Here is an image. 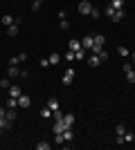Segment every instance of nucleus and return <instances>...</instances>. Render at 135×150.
Segmentation results:
<instances>
[{"instance_id": "2eb2a0df", "label": "nucleus", "mask_w": 135, "mask_h": 150, "mask_svg": "<svg viewBox=\"0 0 135 150\" xmlns=\"http://www.w3.org/2000/svg\"><path fill=\"white\" fill-rule=\"evenodd\" d=\"M2 25H7V27L14 25V16L11 13H5V16H2Z\"/></svg>"}, {"instance_id": "f03ea898", "label": "nucleus", "mask_w": 135, "mask_h": 150, "mask_svg": "<svg viewBox=\"0 0 135 150\" xmlns=\"http://www.w3.org/2000/svg\"><path fill=\"white\" fill-rule=\"evenodd\" d=\"M90 11H92L90 0H81V2H79V13H81V16H90Z\"/></svg>"}, {"instance_id": "e433bc0d", "label": "nucleus", "mask_w": 135, "mask_h": 150, "mask_svg": "<svg viewBox=\"0 0 135 150\" xmlns=\"http://www.w3.org/2000/svg\"><path fill=\"white\" fill-rule=\"evenodd\" d=\"M0 134H2V128H0Z\"/></svg>"}, {"instance_id": "7ed1b4c3", "label": "nucleus", "mask_w": 135, "mask_h": 150, "mask_svg": "<svg viewBox=\"0 0 135 150\" xmlns=\"http://www.w3.org/2000/svg\"><path fill=\"white\" fill-rule=\"evenodd\" d=\"M74 72H77V69H72V67H68V69H65L63 79H61V81H63V85H70V83L74 81Z\"/></svg>"}, {"instance_id": "dca6fc26", "label": "nucleus", "mask_w": 135, "mask_h": 150, "mask_svg": "<svg viewBox=\"0 0 135 150\" xmlns=\"http://www.w3.org/2000/svg\"><path fill=\"white\" fill-rule=\"evenodd\" d=\"M86 52H88V50H84V47H81L79 52H74V61H84V58H86Z\"/></svg>"}, {"instance_id": "423d86ee", "label": "nucleus", "mask_w": 135, "mask_h": 150, "mask_svg": "<svg viewBox=\"0 0 135 150\" xmlns=\"http://www.w3.org/2000/svg\"><path fill=\"white\" fill-rule=\"evenodd\" d=\"M81 45H84V50H92V45H95V36H86L84 40H81Z\"/></svg>"}, {"instance_id": "9b49d317", "label": "nucleus", "mask_w": 135, "mask_h": 150, "mask_svg": "<svg viewBox=\"0 0 135 150\" xmlns=\"http://www.w3.org/2000/svg\"><path fill=\"white\" fill-rule=\"evenodd\" d=\"M63 123L68 125V128H72V125H74V114H72V112L63 114Z\"/></svg>"}, {"instance_id": "72a5a7b5", "label": "nucleus", "mask_w": 135, "mask_h": 150, "mask_svg": "<svg viewBox=\"0 0 135 150\" xmlns=\"http://www.w3.org/2000/svg\"><path fill=\"white\" fill-rule=\"evenodd\" d=\"M50 65V58H41V67H47Z\"/></svg>"}, {"instance_id": "4468645a", "label": "nucleus", "mask_w": 135, "mask_h": 150, "mask_svg": "<svg viewBox=\"0 0 135 150\" xmlns=\"http://www.w3.org/2000/svg\"><path fill=\"white\" fill-rule=\"evenodd\" d=\"M16 34H18V25L14 23V25H9V27H7V36H16Z\"/></svg>"}, {"instance_id": "5701e85b", "label": "nucleus", "mask_w": 135, "mask_h": 150, "mask_svg": "<svg viewBox=\"0 0 135 150\" xmlns=\"http://www.w3.org/2000/svg\"><path fill=\"white\" fill-rule=\"evenodd\" d=\"M104 13H106L108 18H113V16H115V9H113V7H110V5H106V9H104Z\"/></svg>"}, {"instance_id": "c756f323", "label": "nucleus", "mask_w": 135, "mask_h": 150, "mask_svg": "<svg viewBox=\"0 0 135 150\" xmlns=\"http://www.w3.org/2000/svg\"><path fill=\"white\" fill-rule=\"evenodd\" d=\"M9 85H11L9 79H0V88H7V90H9Z\"/></svg>"}, {"instance_id": "aec40b11", "label": "nucleus", "mask_w": 135, "mask_h": 150, "mask_svg": "<svg viewBox=\"0 0 135 150\" xmlns=\"http://www.w3.org/2000/svg\"><path fill=\"white\" fill-rule=\"evenodd\" d=\"M131 141H135V134L126 130V132H124V144H131Z\"/></svg>"}, {"instance_id": "c9c22d12", "label": "nucleus", "mask_w": 135, "mask_h": 150, "mask_svg": "<svg viewBox=\"0 0 135 150\" xmlns=\"http://www.w3.org/2000/svg\"><path fill=\"white\" fill-rule=\"evenodd\" d=\"M131 56H133V63H135V52H131Z\"/></svg>"}, {"instance_id": "0eeeda50", "label": "nucleus", "mask_w": 135, "mask_h": 150, "mask_svg": "<svg viewBox=\"0 0 135 150\" xmlns=\"http://www.w3.org/2000/svg\"><path fill=\"white\" fill-rule=\"evenodd\" d=\"M126 18V11H124V9H115V16H113V23H119V20H124Z\"/></svg>"}, {"instance_id": "1a4fd4ad", "label": "nucleus", "mask_w": 135, "mask_h": 150, "mask_svg": "<svg viewBox=\"0 0 135 150\" xmlns=\"http://www.w3.org/2000/svg\"><path fill=\"white\" fill-rule=\"evenodd\" d=\"M72 139H74V132H72V128H65V130H63V141H65V144H70Z\"/></svg>"}, {"instance_id": "4be33fe9", "label": "nucleus", "mask_w": 135, "mask_h": 150, "mask_svg": "<svg viewBox=\"0 0 135 150\" xmlns=\"http://www.w3.org/2000/svg\"><path fill=\"white\" fill-rule=\"evenodd\" d=\"M5 108H18V99H14V96H9V101H7Z\"/></svg>"}, {"instance_id": "b1692460", "label": "nucleus", "mask_w": 135, "mask_h": 150, "mask_svg": "<svg viewBox=\"0 0 135 150\" xmlns=\"http://www.w3.org/2000/svg\"><path fill=\"white\" fill-rule=\"evenodd\" d=\"M115 132L119 134V137H124V132H126V125H122V123H119V125H115Z\"/></svg>"}, {"instance_id": "cd10ccee", "label": "nucleus", "mask_w": 135, "mask_h": 150, "mask_svg": "<svg viewBox=\"0 0 135 150\" xmlns=\"http://www.w3.org/2000/svg\"><path fill=\"white\" fill-rule=\"evenodd\" d=\"M18 63H23V61H20V56H18V54L9 58V65H18Z\"/></svg>"}, {"instance_id": "9d476101", "label": "nucleus", "mask_w": 135, "mask_h": 150, "mask_svg": "<svg viewBox=\"0 0 135 150\" xmlns=\"http://www.w3.org/2000/svg\"><path fill=\"white\" fill-rule=\"evenodd\" d=\"M47 108H50L52 112H54V110H59V108H61V105H59V99H56V96H50V101H47Z\"/></svg>"}, {"instance_id": "a878e982", "label": "nucleus", "mask_w": 135, "mask_h": 150, "mask_svg": "<svg viewBox=\"0 0 135 150\" xmlns=\"http://www.w3.org/2000/svg\"><path fill=\"white\" fill-rule=\"evenodd\" d=\"M50 114H52L50 108H43V110H41V117H43V119H50Z\"/></svg>"}, {"instance_id": "393cba45", "label": "nucleus", "mask_w": 135, "mask_h": 150, "mask_svg": "<svg viewBox=\"0 0 135 150\" xmlns=\"http://www.w3.org/2000/svg\"><path fill=\"white\" fill-rule=\"evenodd\" d=\"M36 148H39V150H50V144H47V141H39Z\"/></svg>"}, {"instance_id": "ddd939ff", "label": "nucleus", "mask_w": 135, "mask_h": 150, "mask_svg": "<svg viewBox=\"0 0 135 150\" xmlns=\"http://www.w3.org/2000/svg\"><path fill=\"white\" fill-rule=\"evenodd\" d=\"M99 63H101V58L97 56V54H92V56L88 58V65H90V67H99Z\"/></svg>"}, {"instance_id": "412c9836", "label": "nucleus", "mask_w": 135, "mask_h": 150, "mask_svg": "<svg viewBox=\"0 0 135 150\" xmlns=\"http://www.w3.org/2000/svg\"><path fill=\"white\" fill-rule=\"evenodd\" d=\"M110 7L113 9H124V0H110Z\"/></svg>"}, {"instance_id": "2f4dec72", "label": "nucleus", "mask_w": 135, "mask_h": 150, "mask_svg": "<svg viewBox=\"0 0 135 150\" xmlns=\"http://www.w3.org/2000/svg\"><path fill=\"white\" fill-rule=\"evenodd\" d=\"M97 56L101 58V61H108V54H106V50H101V52H99V54H97Z\"/></svg>"}, {"instance_id": "39448f33", "label": "nucleus", "mask_w": 135, "mask_h": 150, "mask_svg": "<svg viewBox=\"0 0 135 150\" xmlns=\"http://www.w3.org/2000/svg\"><path fill=\"white\" fill-rule=\"evenodd\" d=\"M29 103H32V99H29L27 94H20V96H18V108H27Z\"/></svg>"}, {"instance_id": "6ab92c4d", "label": "nucleus", "mask_w": 135, "mask_h": 150, "mask_svg": "<svg viewBox=\"0 0 135 150\" xmlns=\"http://www.w3.org/2000/svg\"><path fill=\"white\" fill-rule=\"evenodd\" d=\"M5 117H7V119H9V121H16V108H9Z\"/></svg>"}, {"instance_id": "20e7f679", "label": "nucleus", "mask_w": 135, "mask_h": 150, "mask_svg": "<svg viewBox=\"0 0 135 150\" xmlns=\"http://www.w3.org/2000/svg\"><path fill=\"white\" fill-rule=\"evenodd\" d=\"M7 76H9V79H16V76H20L18 65H9V69H7Z\"/></svg>"}, {"instance_id": "f3484780", "label": "nucleus", "mask_w": 135, "mask_h": 150, "mask_svg": "<svg viewBox=\"0 0 135 150\" xmlns=\"http://www.w3.org/2000/svg\"><path fill=\"white\" fill-rule=\"evenodd\" d=\"M61 63V54H50V65H59Z\"/></svg>"}, {"instance_id": "f257e3e1", "label": "nucleus", "mask_w": 135, "mask_h": 150, "mask_svg": "<svg viewBox=\"0 0 135 150\" xmlns=\"http://www.w3.org/2000/svg\"><path fill=\"white\" fill-rule=\"evenodd\" d=\"M124 72H126V81L129 83H135V67H133V63H124Z\"/></svg>"}, {"instance_id": "bb28decb", "label": "nucleus", "mask_w": 135, "mask_h": 150, "mask_svg": "<svg viewBox=\"0 0 135 150\" xmlns=\"http://www.w3.org/2000/svg\"><path fill=\"white\" fill-rule=\"evenodd\" d=\"M41 5H43V0H34V2H32V11H39Z\"/></svg>"}, {"instance_id": "f8f14e48", "label": "nucleus", "mask_w": 135, "mask_h": 150, "mask_svg": "<svg viewBox=\"0 0 135 150\" xmlns=\"http://www.w3.org/2000/svg\"><path fill=\"white\" fill-rule=\"evenodd\" d=\"M68 47H70L72 52H79V50H81V47H84V45H81V40H74V38H72L70 43H68Z\"/></svg>"}, {"instance_id": "7c9ffc66", "label": "nucleus", "mask_w": 135, "mask_h": 150, "mask_svg": "<svg viewBox=\"0 0 135 150\" xmlns=\"http://www.w3.org/2000/svg\"><path fill=\"white\" fill-rule=\"evenodd\" d=\"M90 16H92V18H99V16H101V11H99V9H95V7H92V11H90Z\"/></svg>"}, {"instance_id": "6e6552de", "label": "nucleus", "mask_w": 135, "mask_h": 150, "mask_svg": "<svg viewBox=\"0 0 135 150\" xmlns=\"http://www.w3.org/2000/svg\"><path fill=\"white\" fill-rule=\"evenodd\" d=\"M20 94H23V90H20L18 85H9V96H14V99H18Z\"/></svg>"}, {"instance_id": "c85d7f7f", "label": "nucleus", "mask_w": 135, "mask_h": 150, "mask_svg": "<svg viewBox=\"0 0 135 150\" xmlns=\"http://www.w3.org/2000/svg\"><path fill=\"white\" fill-rule=\"evenodd\" d=\"M63 56H65V61L70 63V61H74V52H72V50H68V54H63Z\"/></svg>"}, {"instance_id": "473e14b6", "label": "nucleus", "mask_w": 135, "mask_h": 150, "mask_svg": "<svg viewBox=\"0 0 135 150\" xmlns=\"http://www.w3.org/2000/svg\"><path fill=\"white\" fill-rule=\"evenodd\" d=\"M61 29H70V23H68V20H65V18L61 20Z\"/></svg>"}, {"instance_id": "f704fd0d", "label": "nucleus", "mask_w": 135, "mask_h": 150, "mask_svg": "<svg viewBox=\"0 0 135 150\" xmlns=\"http://www.w3.org/2000/svg\"><path fill=\"white\" fill-rule=\"evenodd\" d=\"M5 114H7V110H5V108H0V117H5Z\"/></svg>"}, {"instance_id": "a211bd4d", "label": "nucleus", "mask_w": 135, "mask_h": 150, "mask_svg": "<svg viewBox=\"0 0 135 150\" xmlns=\"http://www.w3.org/2000/svg\"><path fill=\"white\" fill-rule=\"evenodd\" d=\"M117 54H119V56H122V58H126V56H129V54H131V52L126 50L124 45H119V47H117Z\"/></svg>"}]
</instances>
